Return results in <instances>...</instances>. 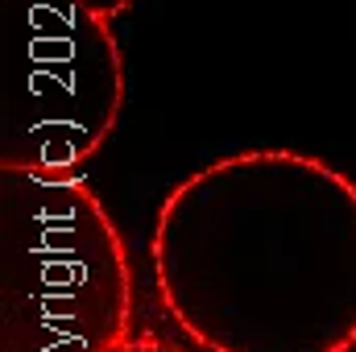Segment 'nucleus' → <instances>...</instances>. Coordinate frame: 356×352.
Segmentation results:
<instances>
[{
	"instance_id": "nucleus-1",
	"label": "nucleus",
	"mask_w": 356,
	"mask_h": 352,
	"mask_svg": "<svg viewBox=\"0 0 356 352\" xmlns=\"http://www.w3.org/2000/svg\"><path fill=\"white\" fill-rule=\"evenodd\" d=\"M166 315L207 352H344L356 336V186L249 150L182 178L154 220Z\"/></svg>"
},
{
	"instance_id": "nucleus-2",
	"label": "nucleus",
	"mask_w": 356,
	"mask_h": 352,
	"mask_svg": "<svg viewBox=\"0 0 356 352\" xmlns=\"http://www.w3.org/2000/svg\"><path fill=\"white\" fill-rule=\"evenodd\" d=\"M129 323L124 241L88 182L0 170V352H120Z\"/></svg>"
},
{
	"instance_id": "nucleus-3",
	"label": "nucleus",
	"mask_w": 356,
	"mask_h": 352,
	"mask_svg": "<svg viewBox=\"0 0 356 352\" xmlns=\"http://www.w3.org/2000/svg\"><path fill=\"white\" fill-rule=\"evenodd\" d=\"M124 58L79 0H0V170L67 175L108 141Z\"/></svg>"
},
{
	"instance_id": "nucleus-4",
	"label": "nucleus",
	"mask_w": 356,
	"mask_h": 352,
	"mask_svg": "<svg viewBox=\"0 0 356 352\" xmlns=\"http://www.w3.org/2000/svg\"><path fill=\"white\" fill-rule=\"evenodd\" d=\"M120 352H186V349H182V344H170V340H162V336H133Z\"/></svg>"
},
{
	"instance_id": "nucleus-5",
	"label": "nucleus",
	"mask_w": 356,
	"mask_h": 352,
	"mask_svg": "<svg viewBox=\"0 0 356 352\" xmlns=\"http://www.w3.org/2000/svg\"><path fill=\"white\" fill-rule=\"evenodd\" d=\"M79 4H88L91 13H99V17H108V21H112V17H120L124 8H133L137 0H79Z\"/></svg>"
},
{
	"instance_id": "nucleus-6",
	"label": "nucleus",
	"mask_w": 356,
	"mask_h": 352,
	"mask_svg": "<svg viewBox=\"0 0 356 352\" xmlns=\"http://www.w3.org/2000/svg\"><path fill=\"white\" fill-rule=\"evenodd\" d=\"M344 352H356V336H353V344H348V349H344Z\"/></svg>"
}]
</instances>
